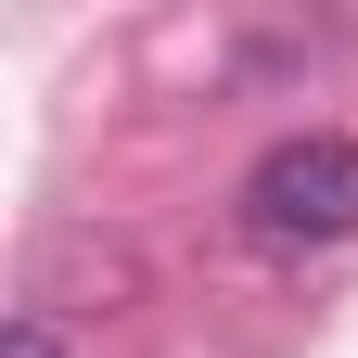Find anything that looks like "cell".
Instances as JSON below:
<instances>
[{
    "label": "cell",
    "mask_w": 358,
    "mask_h": 358,
    "mask_svg": "<svg viewBox=\"0 0 358 358\" xmlns=\"http://www.w3.org/2000/svg\"><path fill=\"white\" fill-rule=\"evenodd\" d=\"M13 358H64V333H52V320L26 307V320H13Z\"/></svg>",
    "instance_id": "cell-2"
},
{
    "label": "cell",
    "mask_w": 358,
    "mask_h": 358,
    "mask_svg": "<svg viewBox=\"0 0 358 358\" xmlns=\"http://www.w3.org/2000/svg\"><path fill=\"white\" fill-rule=\"evenodd\" d=\"M243 231L268 256H307V243H358V141L345 128H294L243 166Z\"/></svg>",
    "instance_id": "cell-1"
}]
</instances>
